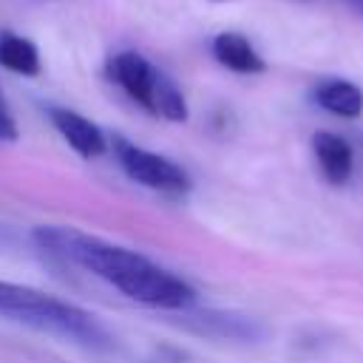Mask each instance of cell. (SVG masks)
<instances>
[{"label":"cell","instance_id":"1","mask_svg":"<svg viewBox=\"0 0 363 363\" xmlns=\"http://www.w3.org/2000/svg\"><path fill=\"white\" fill-rule=\"evenodd\" d=\"M0 315L9 320L26 323L31 329L68 337V340L91 346V349L113 346V337L91 312H85L68 301H60L48 292H40L34 286L0 281Z\"/></svg>","mask_w":363,"mask_h":363},{"label":"cell","instance_id":"2","mask_svg":"<svg viewBox=\"0 0 363 363\" xmlns=\"http://www.w3.org/2000/svg\"><path fill=\"white\" fill-rule=\"evenodd\" d=\"M31 235L43 250L82 267L85 272L108 281L116 289L136 269H142L150 261L147 255H142L136 250H128L122 244H113V241H105L99 235H88L82 230L62 227V224H40V227H34Z\"/></svg>","mask_w":363,"mask_h":363},{"label":"cell","instance_id":"3","mask_svg":"<svg viewBox=\"0 0 363 363\" xmlns=\"http://www.w3.org/2000/svg\"><path fill=\"white\" fill-rule=\"evenodd\" d=\"M108 77L147 113L162 116L167 122H187V99L182 88L156 68L145 54L139 51H116L108 60Z\"/></svg>","mask_w":363,"mask_h":363},{"label":"cell","instance_id":"4","mask_svg":"<svg viewBox=\"0 0 363 363\" xmlns=\"http://www.w3.org/2000/svg\"><path fill=\"white\" fill-rule=\"evenodd\" d=\"M113 153L125 176L147 190L167 193V196H184L190 190V176L167 156L153 153L147 147H139L128 142L125 136H113Z\"/></svg>","mask_w":363,"mask_h":363},{"label":"cell","instance_id":"5","mask_svg":"<svg viewBox=\"0 0 363 363\" xmlns=\"http://www.w3.org/2000/svg\"><path fill=\"white\" fill-rule=\"evenodd\" d=\"M48 119L57 128V133L68 142V147H74L82 159H96V156H102L108 150V136L102 133V128L94 125L91 119H85L82 113L51 105L48 108Z\"/></svg>","mask_w":363,"mask_h":363},{"label":"cell","instance_id":"6","mask_svg":"<svg viewBox=\"0 0 363 363\" xmlns=\"http://www.w3.org/2000/svg\"><path fill=\"white\" fill-rule=\"evenodd\" d=\"M184 315V326H190L193 332L210 335V337H230V340H258L264 335V326L250 318V315H238V312H182Z\"/></svg>","mask_w":363,"mask_h":363},{"label":"cell","instance_id":"7","mask_svg":"<svg viewBox=\"0 0 363 363\" xmlns=\"http://www.w3.org/2000/svg\"><path fill=\"white\" fill-rule=\"evenodd\" d=\"M312 150H315L318 167L326 176V182H332V184L349 182L352 167H354V156H352V145L343 136H337L332 130H318L312 136Z\"/></svg>","mask_w":363,"mask_h":363},{"label":"cell","instance_id":"8","mask_svg":"<svg viewBox=\"0 0 363 363\" xmlns=\"http://www.w3.org/2000/svg\"><path fill=\"white\" fill-rule=\"evenodd\" d=\"M213 57L218 65H224L227 71L235 74H261L267 68L264 57L255 51V45L238 34V31H221L213 37Z\"/></svg>","mask_w":363,"mask_h":363},{"label":"cell","instance_id":"9","mask_svg":"<svg viewBox=\"0 0 363 363\" xmlns=\"http://www.w3.org/2000/svg\"><path fill=\"white\" fill-rule=\"evenodd\" d=\"M312 99L318 108L340 116V119H357L363 113V91L349 79H323L315 85Z\"/></svg>","mask_w":363,"mask_h":363},{"label":"cell","instance_id":"10","mask_svg":"<svg viewBox=\"0 0 363 363\" xmlns=\"http://www.w3.org/2000/svg\"><path fill=\"white\" fill-rule=\"evenodd\" d=\"M0 65L20 77H37L40 74V51L31 40L3 31L0 34Z\"/></svg>","mask_w":363,"mask_h":363},{"label":"cell","instance_id":"11","mask_svg":"<svg viewBox=\"0 0 363 363\" xmlns=\"http://www.w3.org/2000/svg\"><path fill=\"white\" fill-rule=\"evenodd\" d=\"M14 139H17V122L11 116L6 96L0 94V142H14Z\"/></svg>","mask_w":363,"mask_h":363},{"label":"cell","instance_id":"12","mask_svg":"<svg viewBox=\"0 0 363 363\" xmlns=\"http://www.w3.org/2000/svg\"><path fill=\"white\" fill-rule=\"evenodd\" d=\"M343 3H349V6H352L357 14H363V0H343Z\"/></svg>","mask_w":363,"mask_h":363},{"label":"cell","instance_id":"13","mask_svg":"<svg viewBox=\"0 0 363 363\" xmlns=\"http://www.w3.org/2000/svg\"><path fill=\"white\" fill-rule=\"evenodd\" d=\"M213 3H227V0H213Z\"/></svg>","mask_w":363,"mask_h":363}]
</instances>
